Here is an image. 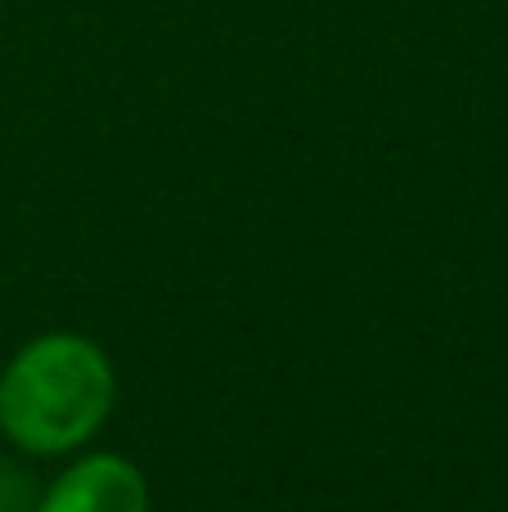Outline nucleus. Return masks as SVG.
<instances>
[{"instance_id": "nucleus-1", "label": "nucleus", "mask_w": 508, "mask_h": 512, "mask_svg": "<svg viewBox=\"0 0 508 512\" xmlns=\"http://www.w3.org/2000/svg\"><path fill=\"white\" fill-rule=\"evenodd\" d=\"M117 373L104 346L81 333H41L0 373V432L23 454L59 459L108 423Z\"/></svg>"}, {"instance_id": "nucleus-2", "label": "nucleus", "mask_w": 508, "mask_h": 512, "mask_svg": "<svg viewBox=\"0 0 508 512\" xmlns=\"http://www.w3.org/2000/svg\"><path fill=\"white\" fill-rule=\"evenodd\" d=\"M36 512H153L149 481L122 454H81L41 495Z\"/></svg>"}, {"instance_id": "nucleus-3", "label": "nucleus", "mask_w": 508, "mask_h": 512, "mask_svg": "<svg viewBox=\"0 0 508 512\" xmlns=\"http://www.w3.org/2000/svg\"><path fill=\"white\" fill-rule=\"evenodd\" d=\"M0 512H9V508H0Z\"/></svg>"}]
</instances>
